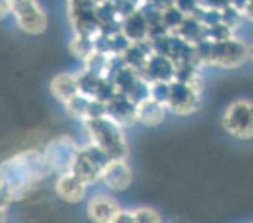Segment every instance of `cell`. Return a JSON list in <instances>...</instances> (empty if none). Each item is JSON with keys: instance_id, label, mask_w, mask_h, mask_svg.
<instances>
[{"instance_id": "1", "label": "cell", "mask_w": 253, "mask_h": 223, "mask_svg": "<svg viewBox=\"0 0 253 223\" xmlns=\"http://www.w3.org/2000/svg\"><path fill=\"white\" fill-rule=\"evenodd\" d=\"M47 165L44 156L37 151H23L0 165V183L11 199L19 198L42 176Z\"/></svg>"}, {"instance_id": "2", "label": "cell", "mask_w": 253, "mask_h": 223, "mask_svg": "<svg viewBox=\"0 0 253 223\" xmlns=\"http://www.w3.org/2000/svg\"><path fill=\"white\" fill-rule=\"evenodd\" d=\"M92 139L95 145L110 159H124L126 144L119 125L105 117H95L88 123Z\"/></svg>"}, {"instance_id": "3", "label": "cell", "mask_w": 253, "mask_h": 223, "mask_svg": "<svg viewBox=\"0 0 253 223\" xmlns=\"http://www.w3.org/2000/svg\"><path fill=\"white\" fill-rule=\"evenodd\" d=\"M222 125L223 129L236 139H253L252 101L239 98L229 103L223 114Z\"/></svg>"}, {"instance_id": "4", "label": "cell", "mask_w": 253, "mask_h": 223, "mask_svg": "<svg viewBox=\"0 0 253 223\" xmlns=\"http://www.w3.org/2000/svg\"><path fill=\"white\" fill-rule=\"evenodd\" d=\"M11 14L24 33L38 36L47 29L48 19L37 0H10Z\"/></svg>"}, {"instance_id": "5", "label": "cell", "mask_w": 253, "mask_h": 223, "mask_svg": "<svg viewBox=\"0 0 253 223\" xmlns=\"http://www.w3.org/2000/svg\"><path fill=\"white\" fill-rule=\"evenodd\" d=\"M109 160L111 159L97 146H89L78 151L70 172L81 179L86 185L93 184L95 181L100 180L101 172Z\"/></svg>"}, {"instance_id": "6", "label": "cell", "mask_w": 253, "mask_h": 223, "mask_svg": "<svg viewBox=\"0 0 253 223\" xmlns=\"http://www.w3.org/2000/svg\"><path fill=\"white\" fill-rule=\"evenodd\" d=\"M213 62L224 67H236L245 63L250 57L248 48L239 41L234 39H222L213 45L211 52Z\"/></svg>"}, {"instance_id": "7", "label": "cell", "mask_w": 253, "mask_h": 223, "mask_svg": "<svg viewBox=\"0 0 253 223\" xmlns=\"http://www.w3.org/2000/svg\"><path fill=\"white\" fill-rule=\"evenodd\" d=\"M100 180L115 192L125 190L132 180V172L124 159H111L101 172Z\"/></svg>"}, {"instance_id": "8", "label": "cell", "mask_w": 253, "mask_h": 223, "mask_svg": "<svg viewBox=\"0 0 253 223\" xmlns=\"http://www.w3.org/2000/svg\"><path fill=\"white\" fill-rule=\"evenodd\" d=\"M121 211L117 202L106 194H97L87 204V216L93 223H111Z\"/></svg>"}, {"instance_id": "9", "label": "cell", "mask_w": 253, "mask_h": 223, "mask_svg": "<svg viewBox=\"0 0 253 223\" xmlns=\"http://www.w3.org/2000/svg\"><path fill=\"white\" fill-rule=\"evenodd\" d=\"M56 192L64 202L76 204L84 198L86 184L72 172H66L57 180Z\"/></svg>"}, {"instance_id": "10", "label": "cell", "mask_w": 253, "mask_h": 223, "mask_svg": "<svg viewBox=\"0 0 253 223\" xmlns=\"http://www.w3.org/2000/svg\"><path fill=\"white\" fill-rule=\"evenodd\" d=\"M80 87L75 77L68 73H61L56 76L50 82V92L61 102L70 103L77 97Z\"/></svg>"}, {"instance_id": "11", "label": "cell", "mask_w": 253, "mask_h": 223, "mask_svg": "<svg viewBox=\"0 0 253 223\" xmlns=\"http://www.w3.org/2000/svg\"><path fill=\"white\" fill-rule=\"evenodd\" d=\"M135 115L145 125L155 126L164 120V109L159 101L154 98H146L140 101L136 106Z\"/></svg>"}, {"instance_id": "12", "label": "cell", "mask_w": 253, "mask_h": 223, "mask_svg": "<svg viewBox=\"0 0 253 223\" xmlns=\"http://www.w3.org/2000/svg\"><path fill=\"white\" fill-rule=\"evenodd\" d=\"M135 223H163L162 216L150 207H140L132 211Z\"/></svg>"}, {"instance_id": "13", "label": "cell", "mask_w": 253, "mask_h": 223, "mask_svg": "<svg viewBox=\"0 0 253 223\" xmlns=\"http://www.w3.org/2000/svg\"><path fill=\"white\" fill-rule=\"evenodd\" d=\"M111 223H135L132 212L128 211H120L119 215L114 218Z\"/></svg>"}, {"instance_id": "14", "label": "cell", "mask_w": 253, "mask_h": 223, "mask_svg": "<svg viewBox=\"0 0 253 223\" xmlns=\"http://www.w3.org/2000/svg\"><path fill=\"white\" fill-rule=\"evenodd\" d=\"M11 13L10 0H0V20L5 19Z\"/></svg>"}, {"instance_id": "15", "label": "cell", "mask_w": 253, "mask_h": 223, "mask_svg": "<svg viewBox=\"0 0 253 223\" xmlns=\"http://www.w3.org/2000/svg\"><path fill=\"white\" fill-rule=\"evenodd\" d=\"M5 222V208L0 207V223Z\"/></svg>"}, {"instance_id": "16", "label": "cell", "mask_w": 253, "mask_h": 223, "mask_svg": "<svg viewBox=\"0 0 253 223\" xmlns=\"http://www.w3.org/2000/svg\"><path fill=\"white\" fill-rule=\"evenodd\" d=\"M248 54H250V58L253 61V45L250 48V49H248Z\"/></svg>"}, {"instance_id": "17", "label": "cell", "mask_w": 253, "mask_h": 223, "mask_svg": "<svg viewBox=\"0 0 253 223\" xmlns=\"http://www.w3.org/2000/svg\"><path fill=\"white\" fill-rule=\"evenodd\" d=\"M175 223H176V222H175Z\"/></svg>"}]
</instances>
